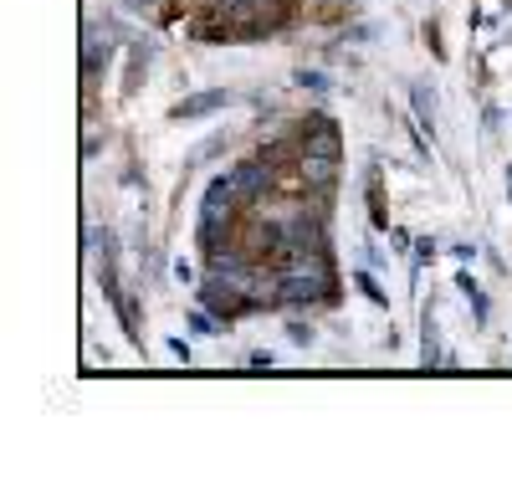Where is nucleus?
I'll return each instance as SVG.
<instances>
[{"label":"nucleus","mask_w":512,"mask_h":492,"mask_svg":"<svg viewBox=\"0 0 512 492\" xmlns=\"http://www.w3.org/2000/svg\"><path fill=\"white\" fill-rule=\"evenodd\" d=\"M231 185H236L241 200H262L272 190V170L267 164H241V170H231Z\"/></svg>","instance_id":"obj_1"},{"label":"nucleus","mask_w":512,"mask_h":492,"mask_svg":"<svg viewBox=\"0 0 512 492\" xmlns=\"http://www.w3.org/2000/svg\"><path fill=\"white\" fill-rule=\"evenodd\" d=\"M303 180L318 185V190H328L338 180V154H303Z\"/></svg>","instance_id":"obj_2"},{"label":"nucleus","mask_w":512,"mask_h":492,"mask_svg":"<svg viewBox=\"0 0 512 492\" xmlns=\"http://www.w3.org/2000/svg\"><path fill=\"white\" fill-rule=\"evenodd\" d=\"M308 154H338V134L328 118H313L308 123Z\"/></svg>","instance_id":"obj_3"},{"label":"nucleus","mask_w":512,"mask_h":492,"mask_svg":"<svg viewBox=\"0 0 512 492\" xmlns=\"http://www.w3.org/2000/svg\"><path fill=\"white\" fill-rule=\"evenodd\" d=\"M221 103H231V93H200V98L180 103V108H175V118H195V113H210V108H221Z\"/></svg>","instance_id":"obj_4"},{"label":"nucleus","mask_w":512,"mask_h":492,"mask_svg":"<svg viewBox=\"0 0 512 492\" xmlns=\"http://www.w3.org/2000/svg\"><path fill=\"white\" fill-rule=\"evenodd\" d=\"M108 57H113V52H108V36L98 41V31H88V52H82V67H88V77L98 72V62L108 67Z\"/></svg>","instance_id":"obj_5"},{"label":"nucleus","mask_w":512,"mask_h":492,"mask_svg":"<svg viewBox=\"0 0 512 492\" xmlns=\"http://www.w3.org/2000/svg\"><path fill=\"white\" fill-rule=\"evenodd\" d=\"M415 113H420V123L436 118V103H431V93H425V88H415Z\"/></svg>","instance_id":"obj_6"},{"label":"nucleus","mask_w":512,"mask_h":492,"mask_svg":"<svg viewBox=\"0 0 512 492\" xmlns=\"http://www.w3.org/2000/svg\"><path fill=\"white\" fill-rule=\"evenodd\" d=\"M303 88H313V93H328V77H323V72H303Z\"/></svg>","instance_id":"obj_7"}]
</instances>
